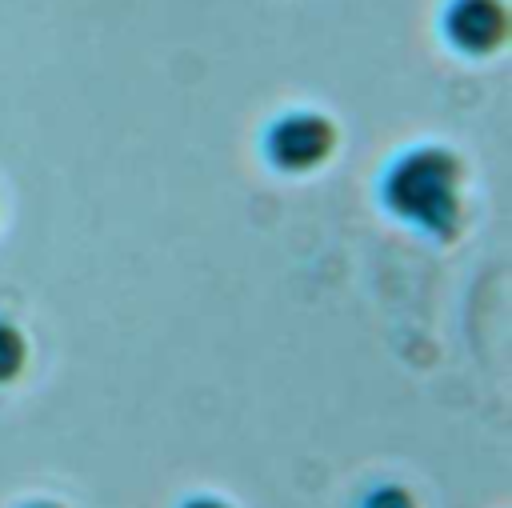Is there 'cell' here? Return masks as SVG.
Masks as SVG:
<instances>
[{"label": "cell", "mask_w": 512, "mask_h": 508, "mask_svg": "<svg viewBox=\"0 0 512 508\" xmlns=\"http://www.w3.org/2000/svg\"><path fill=\"white\" fill-rule=\"evenodd\" d=\"M180 508H228L224 500H212V496H196V500H184Z\"/></svg>", "instance_id": "cell-6"}, {"label": "cell", "mask_w": 512, "mask_h": 508, "mask_svg": "<svg viewBox=\"0 0 512 508\" xmlns=\"http://www.w3.org/2000/svg\"><path fill=\"white\" fill-rule=\"evenodd\" d=\"M504 28L508 16L500 0H452L444 8V36L468 56L492 52L504 40Z\"/></svg>", "instance_id": "cell-3"}, {"label": "cell", "mask_w": 512, "mask_h": 508, "mask_svg": "<svg viewBox=\"0 0 512 508\" xmlns=\"http://www.w3.org/2000/svg\"><path fill=\"white\" fill-rule=\"evenodd\" d=\"M24 360H28V344H24L20 328L0 320V384L16 380L24 372Z\"/></svg>", "instance_id": "cell-4"}, {"label": "cell", "mask_w": 512, "mask_h": 508, "mask_svg": "<svg viewBox=\"0 0 512 508\" xmlns=\"http://www.w3.org/2000/svg\"><path fill=\"white\" fill-rule=\"evenodd\" d=\"M332 144H336V132L316 112H288V116L272 120V128L264 136V152L280 172H308V168L324 164Z\"/></svg>", "instance_id": "cell-2"}, {"label": "cell", "mask_w": 512, "mask_h": 508, "mask_svg": "<svg viewBox=\"0 0 512 508\" xmlns=\"http://www.w3.org/2000/svg\"><path fill=\"white\" fill-rule=\"evenodd\" d=\"M360 508H416V504H412V496H408L404 488L380 484V488H372V492L360 500Z\"/></svg>", "instance_id": "cell-5"}, {"label": "cell", "mask_w": 512, "mask_h": 508, "mask_svg": "<svg viewBox=\"0 0 512 508\" xmlns=\"http://www.w3.org/2000/svg\"><path fill=\"white\" fill-rule=\"evenodd\" d=\"M28 508H56V504H28Z\"/></svg>", "instance_id": "cell-7"}, {"label": "cell", "mask_w": 512, "mask_h": 508, "mask_svg": "<svg viewBox=\"0 0 512 508\" xmlns=\"http://www.w3.org/2000/svg\"><path fill=\"white\" fill-rule=\"evenodd\" d=\"M384 204L412 228L448 236L460 220V168L444 148H412L396 156L380 180Z\"/></svg>", "instance_id": "cell-1"}]
</instances>
